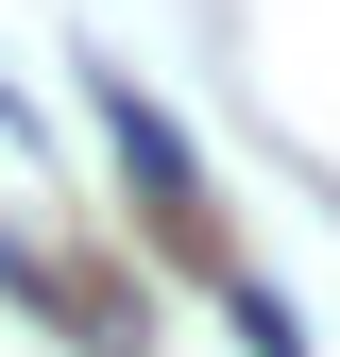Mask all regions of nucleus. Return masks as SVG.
Segmentation results:
<instances>
[{"label": "nucleus", "mask_w": 340, "mask_h": 357, "mask_svg": "<svg viewBox=\"0 0 340 357\" xmlns=\"http://www.w3.org/2000/svg\"><path fill=\"white\" fill-rule=\"evenodd\" d=\"M102 137H119V170H137V188H153L170 221H204V153L170 137V102H153L137 68H102Z\"/></svg>", "instance_id": "f257e3e1"}]
</instances>
